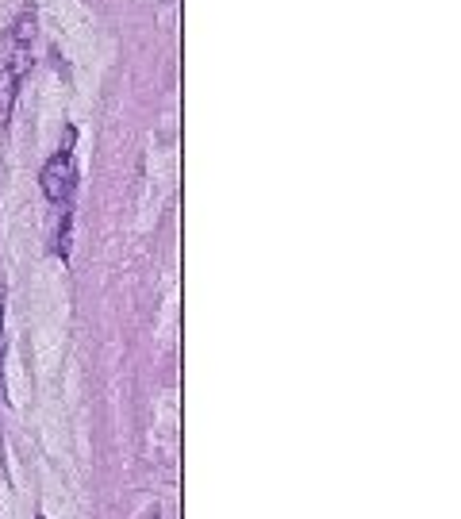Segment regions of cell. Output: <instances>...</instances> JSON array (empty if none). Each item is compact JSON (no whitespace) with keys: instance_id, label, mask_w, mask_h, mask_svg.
<instances>
[{"instance_id":"cell-2","label":"cell","mask_w":461,"mask_h":519,"mask_svg":"<svg viewBox=\"0 0 461 519\" xmlns=\"http://www.w3.org/2000/svg\"><path fill=\"white\" fill-rule=\"evenodd\" d=\"M73 139H77V127H66V143L58 147V154L50 158L43 173H39V185H43V197L54 208H70L73 193H77V162H73Z\"/></svg>"},{"instance_id":"cell-4","label":"cell","mask_w":461,"mask_h":519,"mask_svg":"<svg viewBox=\"0 0 461 519\" xmlns=\"http://www.w3.org/2000/svg\"><path fill=\"white\" fill-rule=\"evenodd\" d=\"M0 335H4V293H0ZM0 354H4V339H0ZM0 396H4V381H0Z\"/></svg>"},{"instance_id":"cell-1","label":"cell","mask_w":461,"mask_h":519,"mask_svg":"<svg viewBox=\"0 0 461 519\" xmlns=\"http://www.w3.org/2000/svg\"><path fill=\"white\" fill-rule=\"evenodd\" d=\"M35 8H24L8 31L0 35V127L8 124L12 108H16V97H20V85L24 77L31 74V50H35Z\"/></svg>"},{"instance_id":"cell-3","label":"cell","mask_w":461,"mask_h":519,"mask_svg":"<svg viewBox=\"0 0 461 519\" xmlns=\"http://www.w3.org/2000/svg\"><path fill=\"white\" fill-rule=\"evenodd\" d=\"M70 220H73V212L62 208V212H58V235H54V254H58L62 262L70 258Z\"/></svg>"},{"instance_id":"cell-5","label":"cell","mask_w":461,"mask_h":519,"mask_svg":"<svg viewBox=\"0 0 461 519\" xmlns=\"http://www.w3.org/2000/svg\"><path fill=\"white\" fill-rule=\"evenodd\" d=\"M39 519H47V516H39Z\"/></svg>"}]
</instances>
